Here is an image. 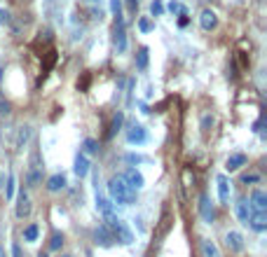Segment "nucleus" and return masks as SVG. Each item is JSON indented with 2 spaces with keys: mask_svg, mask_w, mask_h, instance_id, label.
Wrapping results in <instances>:
<instances>
[{
  "mask_svg": "<svg viewBox=\"0 0 267 257\" xmlns=\"http://www.w3.org/2000/svg\"><path fill=\"white\" fill-rule=\"evenodd\" d=\"M108 192H110L113 201L122 203V206H129V203H134V199H136V192L124 182L122 175H113L110 180H108Z\"/></svg>",
  "mask_w": 267,
  "mask_h": 257,
  "instance_id": "1",
  "label": "nucleus"
},
{
  "mask_svg": "<svg viewBox=\"0 0 267 257\" xmlns=\"http://www.w3.org/2000/svg\"><path fill=\"white\" fill-rule=\"evenodd\" d=\"M42 171H44V164L40 159L38 152L31 154V161H28V171H26V185L28 187H38L42 182Z\"/></svg>",
  "mask_w": 267,
  "mask_h": 257,
  "instance_id": "2",
  "label": "nucleus"
},
{
  "mask_svg": "<svg viewBox=\"0 0 267 257\" xmlns=\"http://www.w3.org/2000/svg\"><path fill=\"white\" fill-rule=\"evenodd\" d=\"M113 44L115 50L122 54L127 50V33H124V19L122 17H115V26H113Z\"/></svg>",
  "mask_w": 267,
  "mask_h": 257,
  "instance_id": "3",
  "label": "nucleus"
},
{
  "mask_svg": "<svg viewBox=\"0 0 267 257\" xmlns=\"http://www.w3.org/2000/svg\"><path fill=\"white\" fill-rule=\"evenodd\" d=\"M249 206H251V213H267V194L262 190H253Z\"/></svg>",
  "mask_w": 267,
  "mask_h": 257,
  "instance_id": "4",
  "label": "nucleus"
},
{
  "mask_svg": "<svg viewBox=\"0 0 267 257\" xmlns=\"http://www.w3.org/2000/svg\"><path fill=\"white\" fill-rule=\"evenodd\" d=\"M122 178H124V182H127V185L131 187L134 192L143 190V185H145V178H143V175H141L136 169H127V171H124Z\"/></svg>",
  "mask_w": 267,
  "mask_h": 257,
  "instance_id": "5",
  "label": "nucleus"
},
{
  "mask_svg": "<svg viewBox=\"0 0 267 257\" xmlns=\"http://www.w3.org/2000/svg\"><path fill=\"white\" fill-rule=\"evenodd\" d=\"M127 141L131 143V145L134 143H136V145H143V143L148 141V131H145L141 124H131L127 131Z\"/></svg>",
  "mask_w": 267,
  "mask_h": 257,
  "instance_id": "6",
  "label": "nucleus"
},
{
  "mask_svg": "<svg viewBox=\"0 0 267 257\" xmlns=\"http://www.w3.org/2000/svg\"><path fill=\"white\" fill-rule=\"evenodd\" d=\"M225 246L232 252H241L244 250V236H241L239 231H228V234H225Z\"/></svg>",
  "mask_w": 267,
  "mask_h": 257,
  "instance_id": "7",
  "label": "nucleus"
},
{
  "mask_svg": "<svg viewBox=\"0 0 267 257\" xmlns=\"http://www.w3.org/2000/svg\"><path fill=\"white\" fill-rule=\"evenodd\" d=\"M94 239H96V243L99 246H103V248H110L113 246V234H110V229H108L106 224H101V227H96V231H94Z\"/></svg>",
  "mask_w": 267,
  "mask_h": 257,
  "instance_id": "8",
  "label": "nucleus"
},
{
  "mask_svg": "<svg viewBox=\"0 0 267 257\" xmlns=\"http://www.w3.org/2000/svg\"><path fill=\"white\" fill-rule=\"evenodd\" d=\"M199 26L204 28V31H213V28L218 26V17L213 10H202L199 14Z\"/></svg>",
  "mask_w": 267,
  "mask_h": 257,
  "instance_id": "9",
  "label": "nucleus"
},
{
  "mask_svg": "<svg viewBox=\"0 0 267 257\" xmlns=\"http://www.w3.org/2000/svg\"><path fill=\"white\" fill-rule=\"evenodd\" d=\"M199 213H202V218H204L206 222H213V218H216V211H213V206H211V199L206 197V194H202L199 197Z\"/></svg>",
  "mask_w": 267,
  "mask_h": 257,
  "instance_id": "10",
  "label": "nucleus"
},
{
  "mask_svg": "<svg viewBox=\"0 0 267 257\" xmlns=\"http://www.w3.org/2000/svg\"><path fill=\"white\" fill-rule=\"evenodd\" d=\"M31 211H33V206H31V199H28L26 192H21V194H19V201H17V218H28V215H31Z\"/></svg>",
  "mask_w": 267,
  "mask_h": 257,
  "instance_id": "11",
  "label": "nucleus"
},
{
  "mask_svg": "<svg viewBox=\"0 0 267 257\" xmlns=\"http://www.w3.org/2000/svg\"><path fill=\"white\" fill-rule=\"evenodd\" d=\"M218 197H220V203H230V180L225 175H218Z\"/></svg>",
  "mask_w": 267,
  "mask_h": 257,
  "instance_id": "12",
  "label": "nucleus"
},
{
  "mask_svg": "<svg viewBox=\"0 0 267 257\" xmlns=\"http://www.w3.org/2000/svg\"><path fill=\"white\" fill-rule=\"evenodd\" d=\"M73 171H75L78 178H84V175L89 173V159L84 157L82 152H78V157H75V166H73Z\"/></svg>",
  "mask_w": 267,
  "mask_h": 257,
  "instance_id": "13",
  "label": "nucleus"
},
{
  "mask_svg": "<svg viewBox=\"0 0 267 257\" xmlns=\"http://www.w3.org/2000/svg\"><path fill=\"white\" fill-rule=\"evenodd\" d=\"M244 164H246V154L237 152V154H230V157H228V161H225V169H228V171H239Z\"/></svg>",
  "mask_w": 267,
  "mask_h": 257,
  "instance_id": "14",
  "label": "nucleus"
},
{
  "mask_svg": "<svg viewBox=\"0 0 267 257\" xmlns=\"http://www.w3.org/2000/svg\"><path fill=\"white\" fill-rule=\"evenodd\" d=\"M249 224L256 231H265L267 229V213H251Z\"/></svg>",
  "mask_w": 267,
  "mask_h": 257,
  "instance_id": "15",
  "label": "nucleus"
},
{
  "mask_svg": "<svg viewBox=\"0 0 267 257\" xmlns=\"http://www.w3.org/2000/svg\"><path fill=\"white\" fill-rule=\"evenodd\" d=\"M199 248H202V255H204V257H222L220 250H218V246L213 243V241H209V239H202Z\"/></svg>",
  "mask_w": 267,
  "mask_h": 257,
  "instance_id": "16",
  "label": "nucleus"
},
{
  "mask_svg": "<svg viewBox=\"0 0 267 257\" xmlns=\"http://www.w3.org/2000/svg\"><path fill=\"white\" fill-rule=\"evenodd\" d=\"M237 218H239L241 224H249V218H251V206L246 199H239L237 201Z\"/></svg>",
  "mask_w": 267,
  "mask_h": 257,
  "instance_id": "17",
  "label": "nucleus"
},
{
  "mask_svg": "<svg viewBox=\"0 0 267 257\" xmlns=\"http://www.w3.org/2000/svg\"><path fill=\"white\" fill-rule=\"evenodd\" d=\"M31 136H33V129H31V126H21V129H19V133H17V141H14V148L24 150V145L31 141Z\"/></svg>",
  "mask_w": 267,
  "mask_h": 257,
  "instance_id": "18",
  "label": "nucleus"
},
{
  "mask_svg": "<svg viewBox=\"0 0 267 257\" xmlns=\"http://www.w3.org/2000/svg\"><path fill=\"white\" fill-rule=\"evenodd\" d=\"M63 187H66V175L63 173H56L47 180V190L50 192H59V190H63Z\"/></svg>",
  "mask_w": 267,
  "mask_h": 257,
  "instance_id": "19",
  "label": "nucleus"
},
{
  "mask_svg": "<svg viewBox=\"0 0 267 257\" xmlns=\"http://www.w3.org/2000/svg\"><path fill=\"white\" fill-rule=\"evenodd\" d=\"M169 227H171V215H169V211L164 208V215H162V224H160V231H157V236H164L169 231Z\"/></svg>",
  "mask_w": 267,
  "mask_h": 257,
  "instance_id": "20",
  "label": "nucleus"
},
{
  "mask_svg": "<svg viewBox=\"0 0 267 257\" xmlns=\"http://www.w3.org/2000/svg\"><path fill=\"white\" fill-rule=\"evenodd\" d=\"M136 66H139L141 71L148 68V47H141L139 50V54H136Z\"/></svg>",
  "mask_w": 267,
  "mask_h": 257,
  "instance_id": "21",
  "label": "nucleus"
},
{
  "mask_svg": "<svg viewBox=\"0 0 267 257\" xmlns=\"http://www.w3.org/2000/svg\"><path fill=\"white\" fill-rule=\"evenodd\" d=\"M24 239H26L28 243H33V241L38 239V224H28L26 229H24Z\"/></svg>",
  "mask_w": 267,
  "mask_h": 257,
  "instance_id": "22",
  "label": "nucleus"
},
{
  "mask_svg": "<svg viewBox=\"0 0 267 257\" xmlns=\"http://www.w3.org/2000/svg\"><path fill=\"white\" fill-rule=\"evenodd\" d=\"M169 12H171V14H181V17H183V14H188V12H185V7L181 5L178 0H171V3H169Z\"/></svg>",
  "mask_w": 267,
  "mask_h": 257,
  "instance_id": "23",
  "label": "nucleus"
},
{
  "mask_svg": "<svg viewBox=\"0 0 267 257\" xmlns=\"http://www.w3.org/2000/svg\"><path fill=\"white\" fill-rule=\"evenodd\" d=\"M14 185H17V178L10 173V178H7V190H5V197L7 199H14Z\"/></svg>",
  "mask_w": 267,
  "mask_h": 257,
  "instance_id": "24",
  "label": "nucleus"
},
{
  "mask_svg": "<svg viewBox=\"0 0 267 257\" xmlns=\"http://www.w3.org/2000/svg\"><path fill=\"white\" fill-rule=\"evenodd\" d=\"M139 31L141 33H150L152 31V21L148 17H143V19H139Z\"/></svg>",
  "mask_w": 267,
  "mask_h": 257,
  "instance_id": "25",
  "label": "nucleus"
},
{
  "mask_svg": "<svg viewBox=\"0 0 267 257\" xmlns=\"http://www.w3.org/2000/svg\"><path fill=\"white\" fill-rule=\"evenodd\" d=\"M61 243H63V234H59V231H56V234L52 236V241H50V248H52V250H59V248H61Z\"/></svg>",
  "mask_w": 267,
  "mask_h": 257,
  "instance_id": "26",
  "label": "nucleus"
},
{
  "mask_svg": "<svg viewBox=\"0 0 267 257\" xmlns=\"http://www.w3.org/2000/svg\"><path fill=\"white\" fill-rule=\"evenodd\" d=\"M162 12H164V5H162L160 0H152V3H150V14H152V17H160Z\"/></svg>",
  "mask_w": 267,
  "mask_h": 257,
  "instance_id": "27",
  "label": "nucleus"
},
{
  "mask_svg": "<svg viewBox=\"0 0 267 257\" xmlns=\"http://www.w3.org/2000/svg\"><path fill=\"white\" fill-rule=\"evenodd\" d=\"M211 126H213V115H209V112L202 115V131H209Z\"/></svg>",
  "mask_w": 267,
  "mask_h": 257,
  "instance_id": "28",
  "label": "nucleus"
},
{
  "mask_svg": "<svg viewBox=\"0 0 267 257\" xmlns=\"http://www.w3.org/2000/svg\"><path fill=\"white\" fill-rule=\"evenodd\" d=\"M241 182L249 185V182H260V173H244L241 175Z\"/></svg>",
  "mask_w": 267,
  "mask_h": 257,
  "instance_id": "29",
  "label": "nucleus"
},
{
  "mask_svg": "<svg viewBox=\"0 0 267 257\" xmlns=\"http://www.w3.org/2000/svg\"><path fill=\"white\" fill-rule=\"evenodd\" d=\"M120 126H122V115L117 112V115H115V120H113V129H110V133H108V136H113V133H115L117 129H120Z\"/></svg>",
  "mask_w": 267,
  "mask_h": 257,
  "instance_id": "30",
  "label": "nucleus"
},
{
  "mask_svg": "<svg viewBox=\"0 0 267 257\" xmlns=\"http://www.w3.org/2000/svg\"><path fill=\"white\" fill-rule=\"evenodd\" d=\"M10 21H12L10 12H7V10H0V26H7Z\"/></svg>",
  "mask_w": 267,
  "mask_h": 257,
  "instance_id": "31",
  "label": "nucleus"
},
{
  "mask_svg": "<svg viewBox=\"0 0 267 257\" xmlns=\"http://www.w3.org/2000/svg\"><path fill=\"white\" fill-rule=\"evenodd\" d=\"M96 141H92V138H87V141H84V152H96Z\"/></svg>",
  "mask_w": 267,
  "mask_h": 257,
  "instance_id": "32",
  "label": "nucleus"
},
{
  "mask_svg": "<svg viewBox=\"0 0 267 257\" xmlns=\"http://www.w3.org/2000/svg\"><path fill=\"white\" fill-rule=\"evenodd\" d=\"M110 7H113V14H115V17H122V14H120V0H110Z\"/></svg>",
  "mask_w": 267,
  "mask_h": 257,
  "instance_id": "33",
  "label": "nucleus"
},
{
  "mask_svg": "<svg viewBox=\"0 0 267 257\" xmlns=\"http://www.w3.org/2000/svg\"><path fill=\"white\" fill-rule=\"evenodd\" d=\"M12 257H24V252H21V248H19V243H14V246H12Z\"/></svg>",
  "mask_w": 267,
  "mask_h": 257,
  "instance_id": "34",
  "label": "nucleus"
},
{
  "mask_svg": "<svg viewBox=\"0 0 267 257\" xmlns=\"http://www.w3.org/2000/svg\"><path fill=\"white\" fill-rule=\"evenodd\" d=\"M0 112H3V115H10V103L0 101Z\"/></svg>",
  "mask_w": 267,
  "mask_h": 257,
  "instance_id": "35",
  "label": "nucleus"
},
{
  "mask_svg": "<svg viewBox=\"0 0 267 257\" xmlns=\"http://www.w3.org/2000/svg\"><path fill=\"white\" fill-rule=\"evenodd\" d=\"M136 3H139V0H127V5H129V10H136Z\"/></svg>",
  "mask_w": 267,
  "mask_h": 257,
  "instance_id": "36",
  "label": "nucleus"
},
{
  "mask_svg": "<svg viewBox=\"0 0 267 257\" xmlns=\"http://www.w3.org/2000/svg\"><path fill=\"white\" fill-rule=\"evenodd\" d=\"M3 182H5V173H0V190H3Z\"/></svg>",
  "mask_w": 267,
  "mask_h": 257,
  "instance_id": "37",
  "label": "nucleus"
},
{
  "mask_svg": "<svg viewBox=\"0 0 267 257\" xmlns=\"http://www.w3.org/2000/svg\"><path fill=\"white\" fill-rule=\"evenodd\" d=\"M0 257H7V255H5V250H3V246H0Z\"/></svg>",
  "mask_w": 267,
  "mask_h": 257,
  "instance_id": "38",
  "label": "nucleus"
},
{
  "mask_svg": "<svg viewBox=\"0 0 267 257\" xmlns=\"http://www.w3.org/2000/svg\"><path fill=\"white\" fill-rule=\"evenodd\" d=\"M38 257H47V255H44V252H40V255H38Z\"/></svg>",
  "mask_w": 267,
  "mask_h": 257,
  "instance_id": "39",
  "label": "nucleus"
},
{
  "mask_svg": "<svg viewBox=\"0 0 267 257\" xmlns=\"http://www.w3.org/2000/svg\"><path fill=\"white\" fill-rule=\"evenodd\" d=\"M89 3H99V0H89Z\"/></svg>",
  "mask_w": 267,
  "mask_h": 257,
  "instance_id": "40",
  "label": "nucleus"
},
{
  "mask_svg": "<svg viewBox=\"0 0 267 257\" xmlns=\"http://www.w3.org/2000/svg\"><path fill=\"white\" fill-rule=\"evenodd\" d=\"M61 257H71V255H61Z\"/></svg>",
  "mask_w": 267,
  "mask_h": 257,
  "instance_id": "41",
  "label": "nucleus"
},
{
  "mask_svg": "<svg viewBox=\"0 0 267 257\" xmlns=\"http://www.w3.org/2000/svg\"><path fill=\"white\" fill-rule=\"evenodd\" d=\"M178 3H181V0H178Z\"/></svg>",
  "mask_w": 267,
  "mask_h": 257,
  "instance_id": "42",
  "label": "nucleus"
}]
</instances>
